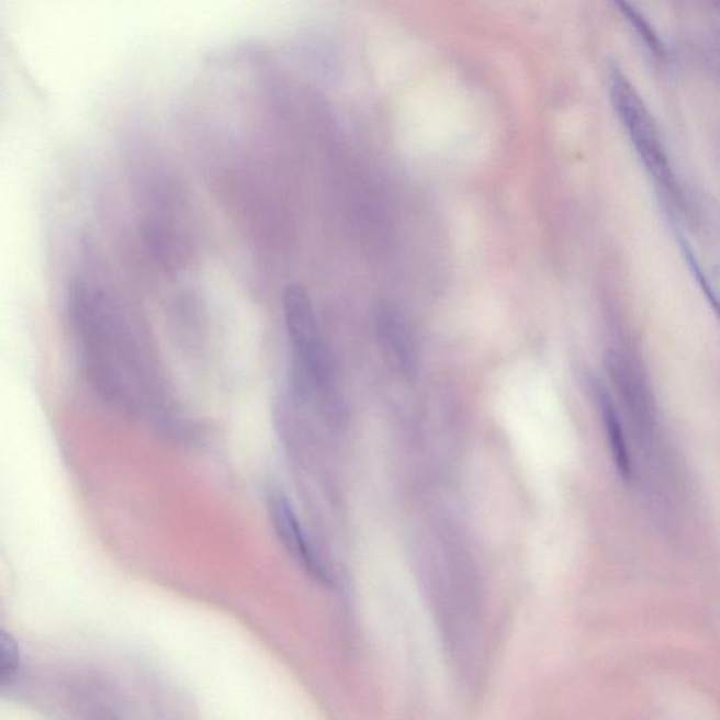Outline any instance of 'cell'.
Masks as SVG:
<instances>
[{"mask_svg": "<svg viewBox=\"0 0 720 720\" xmlns=\"http://www.w3.org/2000/svg\"><path fill=\"white\" fill-rule=\"evenodd\" d=\"M609 93L614 108L644 167L656 179L659 187L675 202V199L679 198L678 184L675 182L666 149L646 104L639 97L632 82H629L619 69H612L609 74Z\"/></svg>", "mask_w": 720, "mask_h": 720, "instance_id": "obj_3", "label": "cell"}, {"mask_svg": "<svg viewBox=\"0 0 720 720\" xmlns=\"http://www.w3.org/2000/svg\"><path fill=\"white\" fill-rule=\"evenodd\" d=\"M283 314L293 348L292 379L299 394L327 392L333 383V362L319 331L312 300L299 283L283 292Z\"/></svg>", "mask_w": 720, "mask_h": 720, "instance_id": "obj_2", "label": "cell"}, {"mask_svg": "<svg viewBox=\"0 0 720 720\" xmlns=\"http://www.w3.org/2000/svg\"><path fill=\"white\" fill-rule=\"evenodd\" d=\"M269 511L280 542L283 543L288 552L296 559L297 563L302 564V567L306 570L310 576L318 580L319 583H328L327 569H325L323 560H319L318 554L310 544L289 499L279 493L270 495Z\"/></svg>", "mask_w": 720, "mask_h": 720, "instance_id": "obj_4", "label": "cell"}, {"mask_svg": "<svg viewBox=\"0 0 720 720\" xmlns=\"http://www.w3.org/2000/svg\"><path fill=\"white\" fill-rule=\"evenodd\" d=\"M376 331L380 342L386 351L402 364L404 369L412 368L413 347L407 328L400 315L389 306H380L376 312Z\"/></svg>", "mask_w": 720, "mask_h": 720, "instance_id": "obj_5", "label": "cell"}, {"mask_svg": "<svg viewBox=\"0 0 720 720\" xmlns=\"http://www.w3.org/2000/svg\"><path fill=\"white\" fill-rule=\"evenodd\" d=\"M601 409L605 429H607L609 442H611L615 464H617L619 474H621L625 480H630L632 479L633 469L632 462H630L629 459L621 424H619L618 415L615 413L614 405L605 396L601 398Z\"/></svg>", "mask_w": 720, "mask_h": 720, "instance_id": "obj_6", "label": "cell"}, {"mask_svg": "<svg viewBox=\"0 0 720 720\" xmlns=\"http://www.w3.org/2000/svg\"><path fill=\"white\" fill-rule=\"evenodd\" d=\"M20 650L16 640L0 629V683L7 682L18 672Z\"/></svg>", "mask_w": 720, "mask_h": 720, "instance_id": "obj_8", "label": "cell"}, {"mask_svg": "<svg viewBox=\"0 0 720 720\" xmlns=\"http://www.w3.org/2000/svg\"><path fill=\"white\" fill-rule=\"evenodd\" d=\"M615 7L618 10H621L625 19L632 24L634 32L638 33V36L643 40V43L646 44V47L650 48V52L662 57L663 55V44L660 42V38L652 26H650L646 19L643 18V14H640L639 10L633 7L629 0H614Z\"/></svg>", "mask_w": 720, "mask_h": 720, "instance_id": "obj_7", "label": "cell"}, {"mask_svg": "<svg viewBox=\"0 0 720 720\" xmlns=\"http://www.w3.org/2000/svg\"><path fill=\"white\" fill-rule=\"evenodd\" d=\"M69 306L79 358L94 390L109 402L138 407L145 364L127 319L94 284L78 283Z\"/></svg>", "mask_w": 720, "mask_h": 720, "instance_id": "obj_1", "label": "cell"}]
</instances>
